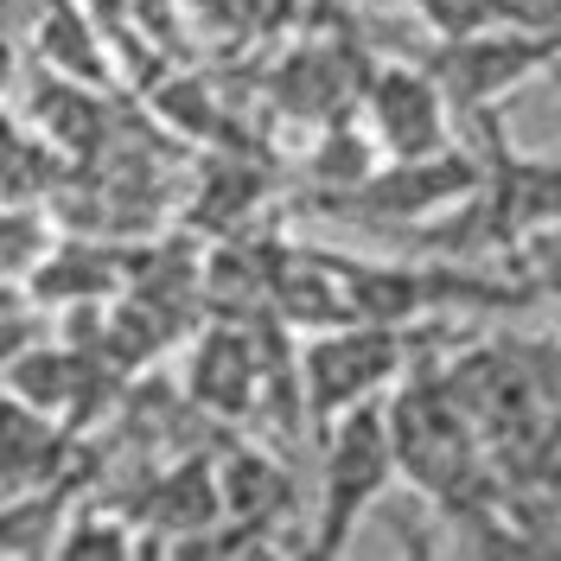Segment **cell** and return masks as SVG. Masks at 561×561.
<instances>
[{
	"mask_svg": "<svg viewBox=\"0 0 561 561\" xmlns=\"http://www.w3.org/2000/svg\"><path fill=\"white\" fill-rule=\"evenodd\" d=\"M205 33L230 38V45H249V38H275L300 20L307 0H179Z\"/></svg>",
	"mask_w": 561,
	"mask_h": 561,
	"instance_id": "10",
	"label": "cell"
},
{
	"mask_svg": "<svg viewBox=\"0 0 561 561\" xmlns=\"http://www.w3.org/2000/svg\"><path fill=\"white\" fill-rule=\"evenodd\" d=\"M389 485H396V454H389L383 402H357L345 415H332L319 427V524L307 549L339 556Z\"/></svg>",
	"mask_w": 561,
	"mask_h": 561,
	"instance_id": "3",
	"label": "cell"
},
{
	"mask_svg": "<svg viewBox=\"0 0 561 561\" xmlns=\"http://www.w3.org/2000/svg\"><path fill=\"white\" fill-rule=\"evenodd\" d=\"M192 402L224 421H243L262 402V345L243 325H210L192 351Z\"/></svg>",
	"mask_w": 561,
	"mask_h": 561,
	"instance_id": "8",
	"label": "cell"
},
{
	"mask_svg": "<svg viewBox=\"0 0 561 561\" xmlns=\"http://www.w3.org/2000/svg\"><path fill=\"white\" fill-rule=\"evenodd\" d=\"M147 511H160V524H179V529L224 524V504H217V466H210V459H185L179 472H167L160 485L147 491Z\"/></svg>",
	"mask_w": 561,
	"mask_h": 561,
	"instance_id": "11",
	"label": "cell"
},
{
	"mask_svg": "<svg viewBox=\"0 0 561 561\" xmlns=\"http://www.w3.org/2000/svg\"><path fill=\"white\" fill-rule=\"evenodd\" d=\"M485 20L524 33H561V0H485Z\"/></svg>",
	"mask_w": 561,
	"mask_h": 561,
	"instance_id": "14",
	"label": "cell"
},
{
	"mask_svg": "<svg viewBox=\"0 0 561 561\" xmlns=\"http://www.w3.org/2000/svg\"><path fill=\"white\" fill-rule=\"evenodd\" d=\"M561 33H524V26H466L454 38H434L427 77L440 83V96L454 115L491 122L511 90H524L536 70H549Z\"/></svg>",
	"mask_w": 561,
	"mask_h": 561,
	"instance_id": "4",
	"label": "cell"
},
{
	"mask_svg": "<svg viewBox=\"0 0 561 561\" xmlns=\"http://www.w3.org/2000/svg\"><path fill=\"white\" fill-rule=\"evenodd\" d=\"M90 13H103L108 26H135L147 38L179 33V0H90Z\"/></svg>",
	"mask_w": 561,
	"mask_h": 561,
	"instance_id": "12",
	"label": "cell"
},
{
	"mask_svg": "<svg viewBox=\"0 0 561 561\" xmlns=\"http://www.w3.org/2000/svg\"><path fill=\"white\" fill-rule=\"evenodd\" d=\"M479 173H485V167L454 140V147L415 153V160H377L351 192L325 198V205L345 210V217H383V224L389 217H440V210H454L459 198H472Z\"/></svg>",
	"mask_w": 561,
	"mask_h": 561,
	"instance_id": "5",
	"label": "cell"
},
{
	"mask_svg": "<svg viewBox=\"0 0 561 561\" xmlns=\"http://www.w3.org/2000/svg\"><path fill=\"white\" fill-rule=\"evenodd\" d=\"M364 90V51L357 45H307L275 70V103L287 115H313L319 128L357 108Z\"/></svg>",
	"mask_w": 561,
	"mask_h": 561,
	"instance_id": "7",
	"label": "cell"
},
{
	"mask_svg": "<svg viewBox=\"0 0 561 561\" xmlns=\"http://www.w3.org/2000/svg\"><path fill=\"white\" fill-rule=\"evenodd\" d=\"M364 135L377 140L383 160H415L454 147V108L440 96V83L421 65H377L364 70Z\"/></svg>",
	"mask_w": 561,
	"mask_h": 561,
	"instance_id": "6",
	"label": "cell"
},
{
	"mask_svg": "<svg viewBox=\"0 0 561 561\" xmlns=\"http://www.w3.org/2000/svg\"><path fill=\"white\" fill-rule=\"evenodd\" d=\"M383 427H389V454H396V479H409L447 517L479 524L504 497L447 364H409L383 396Z\"/></svg>",
	"mask_w": 561,
	"mask_h": 561,
	"instance_id": "1",
	"label": "cell"
},
{
	"mask_svg": "<svg viewBox=\"0 0 561 561\" xmlns=\"http://www.w3.org/2000/svg\"><path fill=\"white\" fill-rule=\"evenodd\" d=\"M45 224L38 217H0V280L13 275H33L38 262H45Z\"/></svg>",
	"mask_w": 561,
	"mask_h": 561,
	"instance_id": "13",
	"label": "cell"
},
{
	"mask_svg": "<svg viewBox=\"0 0 561 561\" xmlns=\"http://www.w3.org/2000/svg\"><path fill=\"white\" fill-rule=\"evenodd\" d=\"M287 479H280L275 459L262 454H230L217 466V504H224V524H280L275 511H287Z\"/></svg>",
	"mask_w": 561,
	"mask_h": 561,
	"instance_id": "9",
	"label": "cell"
},
{
	"mask_svg": "<svg viewBox=\"0 0 561 561\" xmlns=\"http://www.w3.org/2000/svg\"><path fill=\"white\" fill-rule=\"evenodd\" d=\"M415 364V339L389 319H339L300 345V409L325 427L357 402H383L389 383Z\"/></svg>",
	"mask_w": 561,
	"mask_h": 561,
	"instance_id": "2",
	"label": "cell"
}]
</instances>
